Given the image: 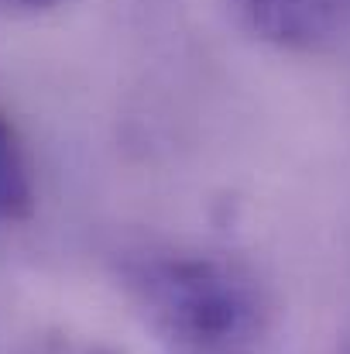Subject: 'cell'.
Masks as SVG:
<instances>
[{
	"mask_svg": "<svg viewBox=\"0 0 350 354\" xmlns=\"http://www.w3.org/2000/svg\"><path fill=\"white\" fill-rule=\"evenodd\" d=\"M7 3H17V7H31V10H45V7H52V3H59V0H7Z\"/></svg>",
	"mask_w": 350,
	"mask_h": 354,
	"instance_id": "cell-4",
	"label": "cell"
},
{
	"mask_svg": "<svg viewBox=\"0 0 350 354\" xmlns=\"http://www.w3.org/2000/svg\"><path fill=\"white\" fill-rule=\"evenodd\" d=\"M35 214V169L14 120L0 114V224H24Z\"/></svg>",
	"mask_w": 350,
	"mask_h": 354,
	"instance_id": "cell-3",
	"label": "cell"
},
{
	"mask_svg": "<svg viewBox=\"0 0 350 354\" xmlns=\"http://www.w3.org/2000/svg\"><path fill=\"white\" fill-rule=\"evenodd\" d=\"M117 286L168 354H261L271 341V296L233 254L186 244L124 248Z\"/></svg>",
	"mask_w": 350,
	"mask_h": 354,
	"instance_id": "cell-1",
	"label": "cell"
},
{
	"mask_svg": "<svg viewBox=\"0 0 350 354\" xmlns=\"http://www.w3.org/2000/svg\"><path fill=\"white\" fill-rule=\"evenodd\" d=\"M247 28L285 52H316L350 24V0H237Z\"/></svg>",
	"mask_w": 350,
	"mask_h": 354,
	"instance_id": "cell-2",
	"label": "cell"
}]
</instances>
